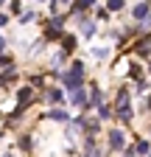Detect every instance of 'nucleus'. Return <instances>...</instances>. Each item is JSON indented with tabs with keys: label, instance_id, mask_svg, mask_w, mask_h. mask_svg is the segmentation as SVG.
<instances>
[{
	"label": "nucleus",
	"instance_id": "f257e3e1",
	"mask_svg": "<svg viewBox=\"0 0 151 157\" xmlns=\"http://www.w3.org/2000/svg\"><path fill=\"white\" fill-rule=\"evenodd\" d=\"M109 149H115V151L123 149V132H118V129L109 132Z\"/></svg>",
	"mask_w": 151,
	"mask_h": 157
},
{
	"label": "nucleus",
	"instance_id": "f03ea898",
	"mask_svg": "<svg viewBox=\"0 0 151 157\" xmlns=\"http://www.w3.org/2000/svg\"><path fill=\"white\" fill-rule=\"evenodd\" d=\"M148 11H151V3H140V6H134V20H143V17H148Z\"/></svg>",
	"mask_w": 151,
	"mask_h": 157
},
{
	"label": "nucleus",
	"instance_id": "7ed1b4c3",
	"mask_svg": "<svg viewBox=\"0 0 151 157\" xmlns=\"http://www.w3.org/2000/svg\"><path fill=\"white\" fill-rule=\"evenodd\" d=\"M120 6H123V0H109V9H112V11H118Z\"/></svg>",
	"mask_w": 151,
	"mask_h": 157
},
{
	"label": "nucleus",
	"instance_id": "20e7f679",
	"mask_svg": "<svg viewBox=\"0 0 151 157\" xmlns=\"http://www.w3.org/2000/svg\"><path fill=\"white\" fill-rule=\"evenodd\" d=\"M151 149H148V143H137V154H148Z\"/></svg>",
	"mask_w": 151,
	"mask_h": 157
},
{
	"label": "nucleus",
	"instance_id": "39448f33",
	"mask_svg": "<svg viewBox=\"0 0 151 157\" xmlns=\"http://www.w3.org/2000/svg\"><path fill=\"white\" fill-rule=\"evenodd\" d=\"M148 157H151V154H148Z\"/></svg>",
	"mask_w": 151,
	"mask_h": 157
}]
</instances>
